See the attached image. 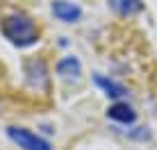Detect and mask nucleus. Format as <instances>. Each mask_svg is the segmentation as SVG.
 <instances>
[{
  "label": "nucleus",
  "mask_w": 157,
  "mask_h": 150,
  "mask_svg": "<svg viewBox=\"0 0 157 150\" xmlns=\"http://www.w3.org/2000/svg\"><path fill=\"white\" fill-rule=\"evenodd\" d=\"M107 116H109L112 121H116V123H134V118H137V111L132 109L128 103H114L107 109Z\"/></svg>",
  "instance_id": "nucleus-6"
},
{
  "label": "nucleus",
  "mask_w": 157,
  "mask_h": 150,
  "mask_svg": "<svg viewBox=\"0 0 157 150\" xmlns=\"http://www.w3.org/2000/svg\"><path fill=\"white\" fill-rule=\"evenodd\" d=\"M50 9L55 14V18L62 21V23H78L82 18V7L71 2V0H55Z\"/></svg>",
  "instance_id": "nucleus-3"
},
{
  "label": "nucleus",
  "mask_w": 157,
  "mask_h": 150,
  "mask_svg": "<svg viewBox=\"0 0 157 150\" xmlns=\"http://www.w3.org/2000/svg\"><path fill=\"white\" fill-rule=\"evenodd\" d=\"M7 137L23 150H52V146L43 137L25 130V127H7Z\"/></svg>",
  "instance_id": "nucleus-2"
},
{
  "label": "nucleus",
  "mask_w": 157,
  "mask_h": 150,
  "mask_svg": "<svg viewBox=\"0 0 157 150\" xmlns=\"http://www.w3.org/2000/svg\"><path fill=\"white\" fill-rule=\"evenodd\" d=\"M0 28H2L5 39H7L9 43L18 46V48H30V46H34L36 41H39V30H36V25L32 23L25 14L5 16Z\"/></svg>",
  "instance_id": "nucleus-1"
},
{
  "label": "nucleus",
  "mask_w": 157,
  "mask_h": 150,
  "mask_svg": "<svg viewBox=\"0 0 157 150\" xmlns=\"http://www.w3.org/2000/svg\"><path fill=\"white\" fill-rule=\"evenodd\" d=\"M25 75H28V82L30 87L34 89H43L48 82V68H46V62L43 59H32L25 64Z\"/></svg>",
  "instance_id": "nucleus-4"
},
{
  "label": "nucleus",
  "mask_w": 157,
  "mask_h": 150,
  "mask_svg": "<svg viewBox=\"0 0 157 150\" xmlns=\"http://www.w3.org/2000/svg\"><path fill=\"white\" fill-rule=\"evenodd\" d=\"M80 73H82V64H80L78 57H64L57 64V75L62 80H78Z\"/></svg>",
  "instance_id": "nucleus-5"
},
{
  "label": "nucleus",
  "mask_w": 157,
  "mask_h": 150,
  "mask_svg": "<svg viewBox=\"0 0 157 150\" xmlns=\"http://www.w3.org/2000/svg\"><path fill=\"white\" fill-rule=\"evenodd\" d=\"M94 80H96V84L105 91V96H109V98L121 100V98H125V96H128V89L123 87V84L114 82V80H107V77H102V75H96Z\"/></svg>",
  "instance_id": "nucleus-8"
},
{
  "label": "nucleus",
  "mask_w": 157,
  "mask_h": 150,
  "mask_svg": "<svg viewBox=\"0 0 157 150\" xmlns=\"http://www.w3.org/2000/svg\"><path fill=\"white\" fill-rule=\"evenodd\" d=\"M107 2H109V7L114 9L118 16H123V18L144 12V2L141 0H107Z\"/></svg>",
  "instance_id": "nucleus-7"
}]
</instances>
